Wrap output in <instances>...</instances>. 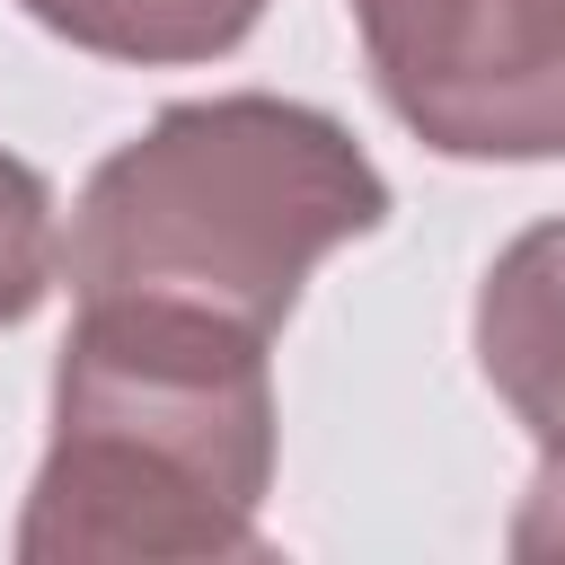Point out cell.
Returning <instances> with one entry per match:
<instances>
[{"label": "cell", "instance_id": "3", "mask_svg": "<svg viewBox=\"0 0 565 565\" xmlns=\"http://www.w3.org/2000/svg\"><path fill=\"white\" fill-rule=\"evenodd\" d=\"M486 371L512 388L539 441H565V230H530L503 256L486 291Z\"/></svg>", "mask_w": 565, "mask_h": 565}, {"label": "cell", "instance_id": "5", "mask_svg": "<svg viewBox=\"0 0 565 565\" xmlns=\"http://www.w3.org/2000/svg\"><path fill=\"white\" fill-rule=\"evenodd\" d=\"M44 185L0 159V318H26L35 291H44Z\"/></svg>", "mask_w": 565, "mask_h": 565}, {"label": "cell", "instance_id": "2", "mask_svg": "<svg viewBox=\"0 0 565 565\" xmlns=\"http://www.w3.org/2000/svg\"><path fill=\"white\" fill-rule=\"evenodd\" d=\"M388 106L450 159L565 150V0H353Z\"/></svg>", "mask_w": 565, "mask_h": 565}, {"label": "cell", "instance_id": "1", "mask_svg": "<svg viewBox=\"0 0 565 565\" xmlns=\"http://www.w3.org/2000/svg\"><path fill=\"white\" fill-rule=\"evenodd\" d=\"M380 212L388 185L327 115L221 97L159 115L97 168L62 265L79 300H177L265 335L300 274Z\"/></svg>", "mask_w": 565, "mask_h": 565}, {"label": "cell", "instance_id": "4", "mask_svg": "<svg viewBox=\"0 0 565 565\" xmlns=\"http://www.w3.org/2000/svg\"><path fill=\"white\" fill-rule=\"evenodd\" d=\"M265 0H26V18H44L53 35L115 53V62H194L221 53L256 26Z\"/></svg>", "mask_w": 565, "mask_h": 565}]
</instances>
